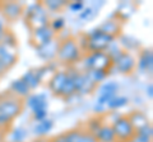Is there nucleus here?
Segmentation results:
<instances>
[{"instance_id": "nucleus-39", "label": "nucleus", "mask_w": 153, "mask_h": 142, "mask_svg": "<svg viewBox=\"0 0 153 142\" xmlns=\"http://www.w3.org/2000/svg\"><path fill=\"white\" fill-rule=\"evenodd\" d=\"M32 142H49V140H46V138H36L35 141H32Z\"/></svg>"}, {"instance_id": "nucleus-2", "label": "nucleus", "mask_w": 153, "mask_h": 142, "mask_svg": "<svg viewBox=\"0 0 153 142\" xmlns=\"http://www.w3.org/2000/svg\"><path fill=\"white\" fill-rule=\"evenodd\" d=\"M23 107L25 103L22 99L14 97L10 93L0 95V118L9 126L22 113Z\"/></svg>"}, {"instance_id": "nucleus-20", "label": "nucleus", "mask_w": 153, "mask_h": 142, "mask_svg": "<svg viewBox=\"0 0 153 142\" xmlns=\"http://www.w3.org/2000/svg\"><path fill=\"white\" fill-rule=\"evenodd\" d=\"M93 137L96 142H116V137H115L112 127L107 123H103L100 127V130L93 133Z\"/></svg>"}, {"instance_id": "nucleus-34", "label": "nucleus", "mask_w": 153, "mask_h": 142, "mask_svg": "<svg viewBox=\"0 0 153 142\" xmlns=\"http://www.w3.org/2000/svg\"><path fill=\"white\" fill-rule=\"evenodd\" d=\"M147 95L149 99H152V97H153V85L152 84H149L147 86Z\"/></svg>"}, {"instance_id": "nucleus-18", "label": "nucleus", "mask_w": 153, "mask_h": 142, "mask_svg": "<svg viewBox=\"0 0 153 142\" xmlns=\"http://www.w3.org/2000/svg\"><path fill=\"white\" fill-rule=\"evenodd\" d=\"M9 89H10V94H13L14 97H17L19 99H22V100L23 99H26L32 91L30 89V86L25 83V80H23L22 78L13 80V81L10 83Z\"/></svg>"}, {"instance_id": "nucleus-27", "label": "nucleus", "mask_w": 153, "mask_h": 142, "mask_svg": "<svg viewBox=\"0 0 153 142\" xmlns=\"http://www.w3.org/2000/svg\"><path fill=\"white\" fill-rule=\"evenodd\" d=\"M42 4L47 12H60L68 5L65 0H44Z\"/></svg>"}, {"instance_id": "nucleus-36", "label": "nucleus", "mask_w": 153, "mask_h": 142, "mask_svg": "<svg viewBox=\"0 0 153 142\" xmlns=\"http://www.w3.org/2000/svg\"><path fill=\"white\" fill-rule=\"evenodd\" d=\"M8 127H9V124H7V123H5V122H4V121L1 119V118H0V130L5 131V130L8 128Z\"/></svg>"}, {"instance_id": "nucleus-7", "label": "nucleus", "mask_w": 153, "mask_h": 142, "mask_svg": "<svg viewBox=\"0 0 153 142\" xmlns=\"http://www.w3.org/2000/svg\"><path fill=\"white\" fill-rule=\"evenodd\" d=\"M66 70H68V72L70 74L71 79H73L75 94H78V95H85V94H91L97 89V85L87 76L85 71H79L73 67L66 69Z\"/></svg>"}, {"instance_id": "nucleus-16", "label": "nucleus", "mask_w": 153, "mask_h": 142, "mask_svg": "<svg viewBox=\"0 0 153 142\" xmlns=\"http://www.w3.org/2000/svg\"><path fill=\"white\" fill-rule=\"evenodd\" d=\"M137 67L143 72L152 74L153 70V52L151 48L143 50L137 60Z\"/></svg>"}, {"instance_id": "nucleus-11", "label": "nucleus", "mask_w": 153, "mask_h": 142, "mask_svg": "<svg viewBox=\"0 0 153 142\" xmlns=\"http://www.w3.org/2000/svg\"><path fill=\"white\" fill-rule=\"evenodd\" d=\"M59 43H60V41L55 38V40H52L51 42H49V43L40 45V46H35L36 55H37L41 60L46 61L47 64L52 62V61H54V59H56L57 48H59Z\"/></svg>"}, {"instance_id": "nucleus-26", "label": "nucleus", "mask_w": 153, "mask_h": 142, "mask_svg": "<svg viewBox=\"0 0 153 142\" xmlns=\"http://www.w3.org/2000/svg\"><path fill=\"white\" fill-rule=\"evenodd\" d=\"M85 74H87V76L97 85L100 83L106 81L110 71L108 70H89V71H85Z\"/></svg>"}, {"instance_id": "nucleus-4", "label": "nucleus", "mask_w": 153, "mask_h": 142, "mask_svg": "<svg viewBox=\"0 0 153 142\" xmlns=\"http://www.w3.org/2000/svg\"><path fill=\"white\" fill-rule=\"evenodd\" d=\"M23 15H25V19L27 22V24L31 27V29L49 26V22H50L49 12L45 9L42 1L32 3L28 7H26L25 10H23Z\"/></svg>"}, {"instance_id": "nucleus-10", "label": "nucleus", "mask_w": 153, "mask_h": 142, "mask_svg": "<svg viewBox=\"0 0 153 142\" xmlns=\"http://www.w3.org/2000/svg\"><path fill=\"white\" fill-rule=\"evenodd\" d=\"M23 7L22 3L19 1H3L0 3V13L4 19H7L9 22L17 20L23 15Z\"/></svg>"}, {"instance_id": "nucleus-3", "label": "nucleus", "mask_w": 153, "mask_h": 142, "mask_svg": "<svg viewBox=\"0 0 153 142\" xmlns=\"http://www.w3.org/2000/svg\"><path fill=\"white\" fill-rule=\"evenodd\" d=\"M85 36V46L83 52H105L106 48L110 46V43L116 40L114 37L103 33L100 28H93V29L88 31L87 33H84Z\"/></svg>"}, {"instance_id": "nucleus-28", "label": "nucleus", "mask_w": 153, "mask_h": 142, "mask_svg": "<svg viewBox=\"0 0 153 142\" xmlns=\"http://www.w3.org/2000/svg\"><path fill=\"white\" fill-rule=\"evenodd\" d=\"M65 26H66V20L63 17H55V18H52V19H50V22H49V27L56 34L60 33L61 31H64Z\"/></svg>"}, {"instance_id": "nucleus-35", "label": "nucleus", "mask_w": 153, "mask_h": 142, "mask_svg": "<svg viewBox=\"0 0 153 142\" xmlns=\"http://www.w3.org/2000/svg\"><path fill=\"white\" fill-rule=\"evenodd\" d=\"M49 142H64V140H63V137H61V135H60V136H56V137L50 138Z\"/></svg>"}, {"instance_id": "nucleus-14", "label": "nucleus", "mask_w": 153, "mask_h": 142, "mask_svg": "<svg viewBox=\"0 0 153 142\" xmlns=\"http://www.w3.org/2000/svg\"><path fill=\"white\" fill-rule=\"evenodd\" d=\"M68 78V71L66 70H56L54 74L51 75V78L47 81V86L49 90L56 97H60L61 90L64 88V84Z\"/></svg>"}, {"instance_id": "nucleus-9", "label": "nucleus", "mask_w": 153, "mask_h": 142, "mask_svg": "<svg viewBox=\"0 0 153 142\" xmlns=\"http://www.w3.org/2000/svg\"><path fill=\"white\" fill-rule=\"evenodd\" d=\"M112 67L121 74H131L137 69V59L131 52L123 51L117 57L112 60Z\"/></svg>"}, {"instance_id": "nucleus-29", "label": "nucleus", "mask_w": 153, "mask_h": 142, "mask_svg": "<svg viewBox=\"0 0 153 142\" xmlns=\"http://www.w3.org/2000/svg\"><path fill=\"white\" fill-rule=\"evenodd\" d=\"M102 124H103V119L100 116L92 117V118H89L88 122H87V130H85V131H88L89 133L93 135L96 131L100 130V127H101Z\"/></svg>"}, {"instance_id": "nucleus-15", "label": "nucleus", "mask_w": 153, "mask_h": 142, "mask_svg": "<svg viewBox=\"0 0 153 142\" xmlns=\"http://www.w3.org/2000/svg\"><path fill=\"white\" fill-rule=\"evenodd\" d=\"M64 142H96L92 133L85 130H71L61 135Z\"/></svg>"}, {"instance_id": "nucleus-25", "label": "nucleus", "mask_w": 153, "mask_h": 142, "mask_svg": "<svg viewBox=\"0 0 153 142\" xmlns=\"http://www.w3.org/2000/svg\"><path fill=\"white\" fill-rule=\"evenodd\" d=\"M129 103V99L126 97H124V95H115L111 100H110L107 103V105H106V109L108 111H112V112H116L119 109H121V108H124L126 105V104Z\"/></svg>"}, {"instance_id": "nucleus-22", "label": "nucleus", "mask_w": 153, "mask_h": 142, "mask_svg": "<svg viewBox=\"0 0 153 142\" xmlns=\"http://www.w3.org/2000/svg\"><path fill=\"white\" fill-rule=\"evenodd\" d=\"M126 117H128V119L130 121L133 127L135 128V131L142 128V127L147 126V124H149L148 117L143 112H140V111H134V112L130 113V114H128Z\"/></svg>"}, {"instance_id": "nucleus-38", "label": "nucleus", "mask_w": 153, "mask_h": 142, "mask_svg": "<svg viewBox=\"0 0 153 142\" xmlns=\"http://www.w3.org/2000/svg\"><path fill=\"white\" fill-rule=\"evenodd\" d=\"M5 71H7V69L4 67V66H3L1 64H0V76H1V75H3L4 72H5Z\"/></svg>"}, {"instance_id": "nucleus-12", "label": "nucleus", "mask_w": 153, "mask_h": 142, "mask_svg": "<svg viewBox=\"0 0 153 142\" xmlns=\"http://www.w3.org/2000/svg\"><path fill=\"white\" fill-rule=\"evenodd\" d=\"M26 107L31 112H38V111H45L49 107V100H47V95L45 93H31L28 95L25 102Z\"/></svg>"}, {"instance_id": "nucleus-8", "label": "nucleus", "mask_w": 153, "mask_h": 142, "mask_svg": "<svg viewBox=\"0 0 153 142\" xmlns=\"http://www.w3.org/2000/svg\"><path fill=\"white\" fill-rule=\"evenodd\" d=\"M111 127L116 137V142H126L134 138L135 128L133 127L126 116H120L116 121L111 123Z\"/></svg>"}, {"instance_id": "nucleus-17", "label": "nucleus", "mask_w": 153, "mask_h": 142, "mask_svg": "<svg viewBox=\"0 0 153 142\" xmlns=\"http://www.w3.org/2000/svg\"><path fill=\"white\" fill-rule=\"evenodd\" d=\"M98 28L103 33H106V34L114 37V38H117L121 33L123 26H121L120 19H117V18H110V19L105 20Z\"/></svg>"}, {"instance_id": "nucleus-33", "label": "nucleus", "mask_w": 153, "mask_h": 142, "mask_svg": "<svg viewBox=\"0 0 153 142\" xmlns=\"http://www.w3.org/2000/svg\"><path fill=\"white\" fill-rule=\"evenodd\" d=\"M7 32V23H5V19H4L3 17H0V40H1V37L5 34Z\"/></svg>"}, {"instance_id": "nucleus-32", "label": "nucleus", "mask_w": 153, "mask_h": 142, "mask_svg": "<svg viewBox=\"0 0 153 142\" xmlns=\"http://www.w3.org/2000/svg\"><path fill=\"white\" fill-rule=\"evenodd\" d=\"M84 1L83 0H74V1H70L68 4V8L71 13H80L84 9Z\"/></svg>"}, {"instance_id": "nucleus-31", "label": "nucleus", "mask_w": 153, "mask_h": 142, "mask_svg": "<svg viewBox=\"0 0 153 142\" xmlns=\"http://www.w3.org/2000/svg\"><path fill=\"white\" fill-rule=\"evenodd\" d=\"M96 12L92 7H84V9L79 13V19L80 20H84V22H88L91 19H93L94 15H96Z\"/></svg>"}, {"instance_id": "nucleus-24", "label": "nucleus", "mask_w": 153, "mask_h": 142, "mask_svg": "<svg viewBox=\"0 0 153 142\" xmlns=\"http://www.w3.org/2000/svg\"><path fill=\"white\" fill-rule=\"evenodd\" d=\"M8 141L9 142H26L28 136V131L23 127H14L8 132Z\"/></svg>"}, {"instance_id": "nucleus-19", "label": "nucleus", "mask_w": 153, "mask_h": 142, "mask_svg": "<svg viewBox=\"0 0 153 142\" xmlns=\"http://www.w3.org/2000/svg\"><path fill=\"white\" fill-rule=\"evenodd\" d=\"M17 62V52L14 48H9V47L0 43V64H1L7 70L10 69Z\"/></svg>"}, {"instance_id": "nucleus-6", "label": "nucleus", "mask_w": 153, "mask_h": 142, "mask_svg": "<svg viewBox=\"0 0 153 142\" xmlns=\"http://www.w3.org/2000/svg\"><path fill=\"white\" fill-rule=\"evenodd\" d=\"M82 67L84 71L89 70H111L112 61L107 56L106 52H91V53L83 55Z\"/></svg>"}, {"instance_id": "nucleus-13", "label": "nucleus", "mask_w": 153, "mask_h": 142, "mask_svg": "<svg viewBox=\"0 0 153 142\" xmlns=\"http://www.w3.org/2000/svg\"><path fill=\"white\" fill-rule=\"evenodd\" d=\"M31 38L35 46H40V45H45L49 43L52 40L56 38V33L51 29L49 26H44V27H38L32 29L31 33Z\"/></svg>"}, {"instance_id": "nucleus-40", "label": "nucleus", "mask_w": 153, "mask_h": 142, "mask_svg": "<svg viewBox=\"0 0 153 142\" xmlns=\"http://www.w3.org/2000/svg\"><path fill=\"white\" fill-rule=\"evenodd\" d=\"M126 142H134V141H133V140H130V141H126Z\"/></svg>"}, {"instance_id": "nucleus-21", "label": "nucleus", "mask_w": 153, "mask_h": 142, "mask_svg": "<svg viewBox=\"0 0 153 142\" xmlns=\"http://www.w3.org/2000/svg\"><path fill=\"white\" fill-rule=\"evenodd\" d=\"M54 128V121L50 118H46L44 121L36 122L32 127V133L37 136V138H45L46 135H49Z\"/></svg>"}, {"instance_id": "nucleus-23", "label": "nucleus", "mask_w": 153, "mask_h": 142, "mask_svg": "<svg viewBox=\"0 0 153 142\" xmlns=\"http://www.w3.org/2000/svg\"><path fill=\"white\" fill-rule=\"evenodd\" d=\"M153 138V127L152 124H147L142 128L135 131V135H134V142H152Z\"/></svg>"}, {"instance_id": "nucleus-1", "label": "nucleus", "mask_w": 153, "mask_h": 142, "mask_svg": "<svg viewBox=\"0 0 153 142\" xmlns=\"http://www.w3.org/2000/svg\"><path fill=\"white\" fill-rule=\"evenodd\" d=\"M83 57V51L80 50L75 38L73 37H68L60 41L59 48H57L56 59L64 65H74L80 62Z\"/></svg>"}, {"instance_id": "nucleus-5", "label": "nucleus", "mask_w": 153, "mask_h": 142, "mask_svg": "<svg viewBox=\"0 0 153 142\" xmlns=\"http://www.w3.org/2000/svg\"><path fill=\"white\" fill-rule=\"evenodd\" d=\"M120 86L116 81L114 80H110V81H103L98 88V95L96 99V104L93 107V111L97 113V114H101L106 111V105L107 103L111 100V99L117 95V91Z\"/></svg>"}, {"instance_id": "nucleus-37", "label": "nucleus", "mask_w": 153, "mask_h": 142, "mask_svg": "<svg viewBox=\"0 0 153 142\" xmlns=\"http://www.w3.org/2000/svg\"><path fill=\"white\" fill-rule=\"evenodd\" d=\"M4 138H5V131L0 130V142H3Z\"/></svg>"}, {"instance_id": "nucleus-30", "label": "nucleus", "mask_w": 153, "mask_h": 142, "mask_svg": "<svg viewBox=\"0 0 153 142\" xmlns=\"http://www.w3.org/2000/svg\"><path fill=\"white\" fill-rule=\"evenodd\" d=\"M0 43L4 45V46H7V47H9V48H16V46H17V38H16V36H14L12 32L7 31L5 34H4L1 37V40H0Z\"/></svg>"}]
</instances>
